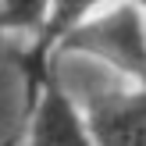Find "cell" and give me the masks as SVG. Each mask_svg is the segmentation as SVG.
Segmentation results:
<instances>
[{
  "mask_svg": "<svg viewBox=\"0 0 146 146\" xmlns=\"http://www.w3.org/2000/svg\"><path fill=\"white\" fill-rule=\"evenodd\" d=\"M118 4V0H50V14H46V25L32 36L25 50L14 57V64H57L54 46L61 43V36H68L75 25H82L86 18H93L96 11Z\"/></svg>",
  "mask_w": 146,
  "mask_h": 146,
  "instance_id": "4",
  "label": "cell"
},
{
  "mask_svg": "<svg viewBox=\"0 0 146 146\" xmlns=\"http://www.w3.org/2000/svg\"><path fill=\"white\" fill-rule=\"evenodd\" d=\"M0 146H4V143H0Z\"/></svg>",
  "mask_w": 146,
  "mask_h": 146,
  "instance_id": "6",
  "label": "cell"
},
{
  "mask_svg": "<svg viewBox=\"0 0 146 146\" xmlns=\"http://www.w3.org/2000/svg\"><path fill=\"white\" fill-rule=\"evenodd\" d=\"M96 146H146V82H118L86 100Z\"/></svg>",
  "mask_w": 146,
  "mask_h": 146,
  "instance_id": "3",
  "label": "cell"
},
{
  "mask_svg": "<svg viewBox=\"0 0 146 146\" xmlns=\"http://www.w3.org/2000/svg\"><path fill=\"white\" fill-rule=\"evenodd\" d=\"M93 57L121 82H146V7L135 0L96 11L54 46V57Z\"/></svg>",
  "mask_w": 146,
  "mask_h": 146,
  "instance_id": "1",
  "label": "cell"
},
{
  "mask_svg": "<svg viewBox=\"0 0 146 146\" xmlns=\"http://www.w3.org/2000/svg\"><path fill=\"white\" fill-rule=\"evenodd\" d=\"M25 135L21 146H96L86 111L57 78V64H21Z\"/></svg>",
  "mask_w": 146,
  "mask_h": 146,
  "instance_id": "2",
  "label": "cell"
},
{
  "mask_svg": "<svg viewBox=\"0 0 146 146\" xmlns=\"http://www.w3.org/2000/svg\"><path fill=\"white\" fill-rule=\"evenodd\" d=\"M50 0H0V32L36 36L46 25Z\"/></svg>",
  "mask_w": 146,
  "mask_h": 146,
  "instance_id": "5",
  "label": "cell"
}]
</instances>
